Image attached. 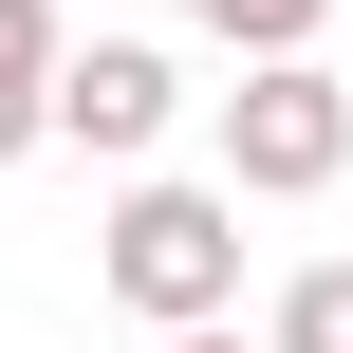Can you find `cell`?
Here are the masks:
<instances>
[{
	"label": "cell",
	"instance_id": "6da1fadb",
	"mask_svg": "<svg viewBox=\"0 0 353 353\" xmlns=\"http://www.w3.org/2000/svg\"><path fill=\"white\" fill-rule=\"evenodd\" d=\"M93 279L168 335V316H242V186H168V168H130L112 186V223H93Z\"/></svg>",
	"mask_w": 353,
	"mask_h": 353
},
{
	"label": "cell",
	"instance_id": "7a4b0ae2",
	"mask_svg": "<svg viewBox=\"0 0 353 353\" xmlns=\"http://www.w3.org/2000/svg\"><path fill=\"white\" fill-rule=\"evenodd\" d=\"M335 168H353V74L316 37L242 56V93H223V186H242V205H316Z\"/></svg>",
	"mask_w": 353,
	"mask_h": 353
},
{
	"label": "cell",
	"instance_id": "3957f363",
	"mask_svg": "<svg viewBox=\"0 0 353 353\" xmlns=\"http://www.w3.org/2000/svg\"><path fill=\"white\" fill-rule=\"evenodd\" d=\"M168 112H186V74L149 37H56V74H37V149H93V168H149Z\"/></svg>",
	"mask_w": 353,
	"mask_h": 353
},
{
	"label": "cell",
	"instance_id": "277c9868",
	"mask_svg": "<svg viewBox=\"0 0 353 353\" xmlns=\"http://www.w3.org/2000/svg\"><path fill=\"white\" fill-rule=\"evenodd\" d=\"M37 74H56V0H0V168L37 149Z\"/></svg>",
	"mask_w": 353,
	"mask_h": 353
},
{
	"label": "cell",
	"instance_id": "5b68a950",
	"mask_svg": "<svg viewBox=\"0 0 353 353\" xmlns=\"http://www.w3.org/2000/svg\"><path fill=\"white\" fill-rule=\"evenodd\" d=\"M261 353H353V261H298L279 279V335Z\"/></svg>",
	"mask_w": 353,
	"mask_h": 353
},
{
	"label": "cell",
	"instance_id": "8992f818",
	"mask_svg": "<svg viewBox=\"0 0 353 353\" xmlns=\"http://www.w3.org/2000/svg\"><path fill=\"white\" fill-rule=\"evenodd\" d=\"M186 19H205V37H223V56H279V37H316V19H335V0H186Z\"/></svg>",
	"mask_w": 353,
	"mask_h": 353
},
{
	"label": "cell",
	"instance_id": "52a82bcc",
	"mask_svg": "<svg viewBox=\"0 0 353 353\" xmlns=\"http://www.w3.org/2000/svg\"><path fill=\"white\" fill-rule=\"evenodd\" d=\"M149 353H261V335H242V316H168Z\"/></svg>",
	"mask_w": 353,
	"mask_h": 353
}]
</instances>
